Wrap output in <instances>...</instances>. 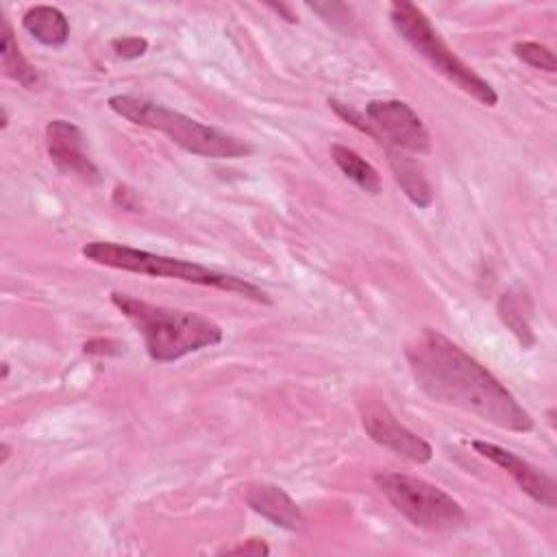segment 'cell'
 <instances>
[{
	"label": "cell",
	"instance_id": "obj_22",
	"mask_svg": "<svg viewBox=\"0 0 557 557\" xmlns=\"http://www.w3.org/2000/svg\"><path fill=\"white\" fill-rule=\"evenodd\" d=\"M111 200H113V205L115 207H120V209H126V211H141V200H139V196L128 187V185H117L115 189H113V194H111Z\"/></svg>",
	"mask_w": 557,
	"mask_h": 557
},
{
	"label": "cell",
	"instance_id": "obj_8",
	"mask_svg": "<svg viewBox=\"0 0 557 557\" xmlns=\"http://www.w3.org/2000/svg\"><path fill=\"white\" fill-rule=\"evenodd\" d=\"M361 426L372 442L413 463H429L433 459V446L398 422L383 403H366L361 407Z\"/></svg>",
	"mask_w": 557,
	"mask_h": 557
},
{
	"label": "cell",
	"instance_id": "obj_18",
	"mask_svg": "<svg viewBox=\"0 0 557 557\" xmlns=\"http://www.w3.org/2000/svg\"><path fill=\"white\" fill-rule=\"evenodd\" d=\"M513 54L524 61L527 65L535 67V70H544L548 74H553L557 70V61L550 48L537 44V41H516L513 44Z\"/></svg>",
	"mask_w": 557,
	"mask_h": 557
},
{
	"label": "cell",
	"instance_id": "obj_3",
	"mask_svg": "<svg viewBox=\"0 0 557 557\" xmlns=\"http://www.w3.org/2000/svg\"><path fill=\"white\" fill-rule=\"evenodd\" d=\"M107 104L115 115L128 120L135 126H144L165 135L172 144L196 157L242 159L255 152V146H250L248 141L222 128L202 124L181 111H174L144 96L115 94L107 100Z\"/></svg>",
	"mask_w": 557,
	"mask_h": 557
},
{
	"label": "cell",
	"instance_id": "obj_1",
	"mask_svg": "<svg viewBox=\"0 0 557 557\" xmlns=\"http://www.w3.org/2000/svg\"><path fill=\"white\" fill-rule=\"evenodd\" d=\"M405 357L416 385L435 403L461 409L513 433L533 431L531 413L470 352L435 329L407 344Z\"/></svg>",
	"mask_w": 557,
	"mask_h": 557
},
{
	"label": "cell",
	"instance_id": "obj_26",
	"mask_svg": "<svg viewBox=\"0 0 557 557\" xmlns=\"http://www.w3.org/2000/svg\"><path fill=\"white\" fill-rule=\"evenodd\" d=\"M7 376H9V363L4 361V363H2V374H0V381H7Z\"/></svg>",
	"mask_w": 557,
	"mask_h": 557
},
{
	"label": "cell",
	"instance_id": "obj_7",
	"mask_svg": "<svg viewBox=\"0 0 557 557\" xmlns=\"http://www.w3.org/2000/svg\"><path fill=\"white\" fill-rule=\"evenodd\" d=\"M326 102L344 122L372 137L379 146H389L411 154L431 152V135L422 117L405 100H370L363 113L335 98H329Z\"/></svg>",
	"mask_w": 557,
	"mask_h": 557
},
{
	"label": "cell",
	"instance_id": "obj_2",
	"mask_svg": "<svg viewBox=\"0 0 557 557\" xmlns=\"http://www.w3.org/2000/svg\"><path fill=\"white\" fill-rule=\"evenodd\" d=\"M111 302L141 333L146 352L157 363H172L224 339L222 326L196 311L154 305L122 292H113Z\"/></svg>",
	"mask_w": 557,
	"mask_h": 557
},
{
	"label": "cell",
	"instance_id": "obj_13",
	"mask_svg": "<svg viewBox=\"0 0 557 557\" xmlns=\"http://www.w3.org/2000/svg\"><path fill=\"white\" fill-rule=\"evenodd\" d=\"M24 30L44 46L61 48L70 39V22L65 13L50 4H35L22 15Z\"/></svg>",
	"mask_w": 557,
	"mask_h": 557
},
{
	"label": "cell",
	"instance_id": "obj_14",
	"mask_svg": "<svg viewBox=\"0 0 557 557\" xmlns=\"http://www.w3.org/2000/svg\"><path fill=\"white\" fill-rule=\"evenodd\" d=\"M0 59L2 70L9 78L17 81L26 89H39L41 87V74L39 70L22 54L17 39L13 35V28L9 20H2V39H0Z\"/></svg>",
	"mask_w": 557,
	"mask_h": 557
},
{
	"label": "cell",
	"instance_id": "obj_21",
	"mask_svg": "<svg viewBox=\"0 0 557 557\" xmlns=\"http://www.w3.org/2000/svg\"><path fill=\"white\" fill-rule=\"evenodd\" d=\"M215 555H270V546L259 537H248L235 546L218 548Z\"/></svg>",
	"mask_w": 557,
	"mask_h": 557
},
{
	"label": "cell",
	"instance_id": "obj_9",
	"mask_svg": "<svg viewBox=\"0 0 557 557\" xmlns=\"http://www.w3.org/2000/svg\"><path fill=\"white\" fill-rule=\"evenodd\" d=\"M46 150L50 161L65 174L81 178L87 185H98L102 174L85 152V135L70 120H50L46 124Z\"/></svg>",
	"mask_w": 557,
	"mask_h": 557
},
{
	"label": "cell",
	"instance_id": "obj_24",
	"mask_svg": "<svg viewBox=\"0 0 557 557\" xmlns=\"http://www.w3.org/2000/svg\"><path fill=\"white\" fill-rule=\"evenodd\" d=\"M0 453H2V457H0V466H4V463L9 461V457H11V446H9L7 442H2V444H0Z\"/></svg>",
	"mask_w": 557,
	"mask_h": 557
},
{
	"label": "cell",
	"instance_id": "obj_4",
	"mask_svg": "<svg viewBox=\"0 0 557 557\" xmlns=\"http://www.w3.org/2000/svg\"><path fill=\"white\" fill-rule=\"evenodd\" d=\"M81 252L87 261H94L96 265H107V268L157 276V278H176V281H185L191 285L233 292V294H239V296L250 298L261 305L272 302L268 292L261 289L259 285H255L242 276L228 274V272H218V270L207 268L196 261L174 259L168 255H157L150 250H141V248H133V246L115 244V242H87Z\"/></svg>",
	"mask_w": 557,
	"mask_h": 557
},
{
	"label": "cell",
	"instance_id": "obj_10",
	"mask_svg": "<svg viewBox=\"0 0 557 557\" xmlns=\"http://www.w3.org/2000/svg\"><path fill=\"white\" fill-rule=\"evenodd\" d=\"M472 448L481 457H485L492 463H496L498 468H503L531 500H535L544 507H550V509L557 507V483L553 476H548L546 472H542L540 468H535L520 455H516L494 442L474 440Z\"/></svg>",
	"mask_w": 557,
	"mask_h": 557
},
{
	"label": "cell",
	"instance_id": "obj_19",
	"mask_svg": "<svg viewBox=\"0 0 557 557\" xmlns=\"http://www.w3.org/2000/svg\"><path fill=\"white\" fill-rule=\"evenodd\" d=\"M111 50L115 52L117 59H124V61H133V59H139L148 52V41L144 37H137V35H124V37H115L109 41Z\"/></svg>",
	"mask_w": 557,
	"mask_h": 557
},
{
	"label": "cell",
	"instance_id": "obj_15",
	"mask_svg": "<svg viewBox=\"0 0 557 557\" xmlns=\"http://www.w3.org/2000/svg\"><path fill=\"white\" fill-rule=\"evenodd\" d=\"M331 159L339 168V172L350 178L357 187L363 191L376 196L381 194V176L372 163H368L359 152L344 144H333L331 146Z\"/></svg>",
	"mask_w": 557,
	"mask_h": 557
},
{
	"label": "cell",
	"instance_id": "obj_23",
	"mask_svg": "<svg viewBox=\"0 0 557 557\" xmlns=\"http://www.w3.org/2000/svg\"><path fill=\"white\" fill-rule=\"evenodd\" d=\"M268 7H270L272 11H276L278 15H283V20H285V22H289V24H296V22H298L296 13H294L287 4H281V2H278V4H276V2H268Z\"/></svg>",
	"mask_w": 557,
	"mask_h": 557
},
{
	"label": "cell",
	"instance_id": "obj_20",
	"mask_svg": "<svg viewBox=\"0 0 557 557\" xmlns=\"http://www.w3.org/2000/svg\"><path fill=\"white\" fill-rule=\"evenodd\" d=\"M85 355H96V357H111V355H120L124 350V344L111 337H94L87 339L83 344Z\"/></svg>",
	"mask_w": 557,
	"mask_h": 557
},
{
	"label": "cell",
	"instance_id": "obj_6",
	"mask_svg": "<svg viewBox=\"0 0 557 557\" xmlns=\"http://www.w3.org/2000/svg\"><path fill=\"white\" fill-rule=\"evenodd\" d=\"M372 481L387 503L418 529L435 533L455 531L468 520L466 509L450 494L424 479L400 472H376Z\"/></svg>",
	"mask_w": 557,
	"mask_h": 557
},
{
	"label": "cell",
	"instance_id": "obj_12",
	"mask_svg": "<svg viewBox=\"0 0 557 557\" xmlns=\"http://www.w3.org/2000/svg\"><path fill=\"white\" fill-rule=\"evenodd\" d=\"M387 163L392 168V174L396 178V183L400 185L403 194L409 198L411 205H416L418 209H426L433 205V189L429 178L424 176V170L418 165V161H413L411 157H407L405 152L389 148V146H381Z\"/></svg>",
	"mask_w": 557,
	"mask_h": 557
},
{
	"label": "cell",
	"instance_id": "obj_16",
	"mask_svg": "<svg viewBox=\"0 0 557 557\" xmlns=\"http://www.w3.org/2000/svg\"><path fill=\"white\" fill-rule=\"evenodd\" d=\"M527 298L522 294H516V292H507L500 296L498 300V318L500 322L518 337V342L529 348L535 344V335L531 331V324H529V313L524 311V305Z\"/></svg>",
	"mask_w": 557,
	"mask_h": 557
},
{
	"label": "cell",
	"instance_id": "obj_17",
	"mask_svg": "<svg viewBox=\"0 0 557 557\" xmlns=\"http://www.w3.org/2000/svg\"><path fill=\"white\" fill-rule=\"evenodd\" d=\"M307 7L339 33L350 35L357 30L355 11L344 2H333V0L331 2H307Z\"/></svg>",
	"mask_w": 557,
	"mask_h": 557
},
{
	"label": "cell",
	"instance_id": "obj_5",
	"mask_svg": "<svg viewBox=\"0 0 557 557\" xmlns=\"http://www.w3.org/2000/svg\"><path fill=\"white\" fill-rule=\"evenodd\" d=\"M389 22L394 30L457 89L472 96L485 107L498 104L496 89L446 46V41L433 28L422 9L405 0H394L389 4Z\"/></svg>",
	"mask_w": 557,
	"mask_h": 557
},
{
	"label": "cell",
	"instance_id": "obj_11",
	"mask_svg": "<svg viewBox=\"0 0 557 557\" xmlns=\"http://www.w3.org/2000/svg\"><path fill=\"white\" fill-rule=\"evenodd\" d=\"M244 500L255 513L285 531H296L305 522L302 509L296 505V500L274 483H248L244 490Z\"/></svg>",
	"mask_w": 557,
	"mask_h": 557
},
{
	"label": "cell",
	"instance_id": "obj_25",
	"mask_svg": "<svg viewBox=\"0 0 557 557\" xmlns=\"http://www.w3.org/2000/svg\"><path fill=\"white\" fill-rule=\"evenodd\" d=\"M0 113H2V120H0V128H2V131H7V126H9V111H7V107H4V104L0 107Z\"/></svg>",
	"mask_w": 557,
	"mask_h": 557
}]
</instances>
